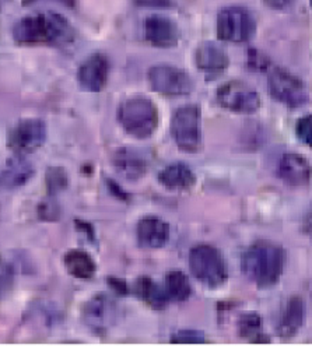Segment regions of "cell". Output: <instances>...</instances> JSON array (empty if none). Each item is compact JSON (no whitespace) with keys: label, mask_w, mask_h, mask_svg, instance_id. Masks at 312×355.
<instances>
[{"label":"cell","mask_w":312,"mask_h":355,"mask_svg":"<svg viewBox=\"0 0 312 355\" xmlns=\"http://www.w3.org/2000/svg\"><path fill=\"white\" fill-rule=\"evenodd\" d=\"M71 24L58 13H40L19 20L13 27V40L19 45L63 46L74 41Z\"/></svg>","instance_id":"obj_1"},{"label":"cell","mask_w":312,"mask_h":355,"mask_svg":"<svg viewBox=\"0 0 312 355\" xmlns=\"http://www.w3.org/2000/svg\"><path fill=\"white\" fill-rule=\"evenodd\" d=\"M286 263V252L270 241L252 243L243 254L241 269L244 276L261 288L279 283Z\"/></svg>","instance_id":"obj_2"},{"label":"cell","mask_w":312,"mask_h":355,"mask_svg":"<svg viewBox=\"0 0 312 355\" xmlns=\"http://www.w3.org/2000/svg\"><path fill=\"white\" fill-rule=\"evenodd\" d=\"M118 122L129 136L147 139L159 128V108L146 96H132L121 104Z\"/></svg>","instance_id":"obj_3"},{"label":"cell","mask_w":312,"mask_h":355,"mask_svg":"<svg viewBox=\"0 0 312 355\" xmlns=\"http://www.w3.org/2000/svg\"><path fill=\"white\" fill-rule=\"evenodd\" d=\"M189 268L193 277L214 290L228 280V268L223 253L211 245H198L189 253Z\"/></svg>","instance_id":"obj_4"},{"label":"cell","mask_w":312,"mask_h":355,"mask_svg":"<svg viewBox=\"0 0 312 355\" xmlns=\"http://www.w3.org/2000/svg\"><path fill=\"white\" fill-rule=\"evenodd\" d=\"M258 28L255 15L245 8L231 6L221 9L217 15V37L223 42H250Z\"/></svg>","instance_id":"obj_5"},{"label":"cell","mask_w":312,"mask_h":355,"mask_svg":"<svg viewBox=\"0 0 312 355\" xmlns=\"http://www.w3.org/2000/svg\"><path fill=\"white\" fill-rule=\"evenodd\" d=\"M171 135L180 150L189 154L199 153L203 148L200 108L193 104L178 108L173 116Z\"/></svg>","instance_id":"obj_6"},{"label":"cell","mask_w":312,"mask_h":355,"mask_svg":"<svg viewBox=\"0 0 312 355\" xmlns=\"http://www.w3.org/2000/svg\"><path fill=\"white\" fill-rule=\"evenodd\" d=\"M268 90L277 103L293 110L306 105L309 100L304 81L283 67L270 69Z\"/></svg>","instance_id":"obj_7"},{"label":"cell","mask_w":312,"mask_h":355,"mask_svg":"<svg viewBox=\"0 0 312 355\" xmlns=\"http://www.w3.org/2000/svg\"><path fill=\"white\" fill-rule=\"evenodd\" d=\"M221 108L236 114H254L261 105V96L252 85L241 80H231L221 84L216 94Z\"/></svg>","instance_id":"obj_8"},{"label":"cell","mask_w":312,"mask_h":355,"mask_svg":"<svg viewBox=\"0 0 312 355\" xmlns=\"http://www.w3.org/2000/svg\"><path fill=\"white\" fill-rule=\"evenodd\" d=\"M147 80L153 92L170 97L188 96L195 88L192 77L185 70L171 64H157L150 67Z\"/></svg>","instance_id":"obj_9"},{"label":"cell","mask_w":312,"mask_h":355,"mask_svg":"<svg viewBox=\"0 0 312 355\" xmlns=\"http://www.w3.org/2000/svg\"><path fill=\"white\" fill-rule=\"evenodd\" d=\"M48 129L42 119L28 118L17 122L8 135V148L24 157L35 153L46 140Z\"/></svg>","instance_id":"obj_10"},{"label":"cell","mask_w":312,"mask_h":355,"mask_svg":"<svg viewBox=\"0 0 312 355\" xmlns=\"http://www.w3.org/2000/svg\"><path fill=\"white\" fill-rule=\"evenodd\" d=\"M110 76V60L104 53L90 55L77 70V83L82 90L100 93L107 85Z\"/></svg>","instance_id":"obj_11"},{"label":"cell","mask_w":312,"mask_h":355,"mask_svg":"<svg viewBox=\"0 0 312 355\" xmlns=\"http://www.w3.org/2000/svg\"><path fill=\"white\" fill-rule=\"evenodd\" d=\"M144 35L153 46L174 48L180 42L181 31L174 20L162 15H153L144 21Z\"/></svg>","instance_id":"obj_12"},{"label":"cell","mask_w":312,"mask_h":355,"mask_svg":"<svg viewBox=\"0 0 312 355\" xmlns=\"http://www.w3.org/2000/svg\"><path fill=\"white\" fill-rule=\"evenodd\" d=\"M198 69L207 77V80L218 78L225 73L229 64L227 52L216 42L207 41L198 46L195 53Z\"/></svg>","instance_id":"obj_13"},{"label":"cell","mask_w":312,"mask_h":355,"mask_svg":"<svg viewBox=\"0 0 312 355\" xmlns=\"http://www.w3.org/2000/svg\"><path fill=\"white\" fill-rule=\"evenodd\" d=\"M136 235L137 242L141 248L159 249L167 243L170 236V228L168 224L160 217L147 216L137 223Z\"/></svg>","instance_id":"obj_14"},{"label":"cell","mask_w":312,"mask_h":355,"mask_svg":"<svg viewBox=\"0 0 312 355\" xmlns=\"http://www.w3.org/2000/svg\"><path fill=\"white\" fill-rule=\"evenodd\" d=\"M112 164L116 172L129 182H136L146 175L147 161L133 148H119L112 155Z\"/></svg>","instance_id":"obj_15"},{"label":"cell","mask_w":312,"mask_h":355,"mask_svg":"<svg viewBox=\"0 0 312 355\" xmlns=\"http://www.w3.org/2000/svg\"><path fill=\"white\" fill-rule=\"evenodd\" d=\"M279 175L287 185L301 188L308 185L311 180V168L302 155L287 153L280 159Z\"/></svg>","instance_id":"obj_16"},{"label":"cell","mask_w":312,"mask_h":355,"mask_svg":"<svg viewBox=\"0 0 312 355\" xmlns=\"http://www.w3.org/2000/svg\"><path fill=\"white\" fill-rule=\"evenodd\" d=\"M34 175L33 164L24 157L15 155L6 162V166L0 171V187L15 189L26 185Z\"/></svg>","instance_id":"obj_17"},{"label":"cell","mask_w":312,"mask_h":355,"mask_svg":"<svg viewBox=\"0 0 312 355\" xmlns=\"http://www.w3.org/2000/svg\"><path fill=\"white\" fill-rule=\"evenodd\" d=\"M159 181L170 191H187L195 187L196 173L188 164L174 162L159 173Z\"/></svg>","instance_id":"obj_18"},{"label":"cell","mask_w":312,"mask_h":355,"mask_svg":"<svg viewBox=\"0 0 312 355\" xmlns=\"http://www.w3.org/2000/svg\"><path fill=\"white\" fill-rule=\"evenodd\" d=\"M67 273L79 280H92L96 276L97 264L94 259L82 249H71L63 257Z\"/></svg>","instance_id":"obj_19"},{"label":"cell","mask_w":312,"mask_h":355,"mask_svg":"<svg viewBox=\"0 0 312 355\" xmlns=\"http://www.w3.org/2000/svg\"><path fill=\"white\" fill-rule=\"evenodd\" d=\"M305 318V304L302 298L293 297L288 300L283 316L279 323V334L281 337H291L294 336L302 326Z\"/></svg>","instance_id":"obj_20"},{"label":"cell","mask_w":312,"mask_h":355,"mask_svg":"<svg viewBox=\"0 0 312 355\" xmlns=\"http://www.w3.org/2000/svg\"><path fill=\"white\" fill-rule=\"evenodd\" d=\"M136 294L137 297L155 311H162L166 308L168 300L166 297L164 288L157 283H154L150 277H140L136 282Z\"/></svg>","instance_id":"obj_21"},{"label":"cell","mask_w":312,"mask_h":355,"mask_svg":"<svg viewBox=\"0 0 312 355\" xmlns=\"http://www.w3.org/2000/svg\"><path fill=\"white\" fill-rule=\"evenodd\" d=\"M164 293L168 301L184 302L192 294V287L189 279L180 270H173L167 273L164 283Z\"/></svg>","instance_id":"obj_22"},{"label":"cell","mask_w":312,"mask_h":355,"mask_svg":"<svg viewBox=\"0 0 312 355\" xmlns=\"http://www.w3.org/2000/svg\"><path fill=\"white\" fill-rule=\"evenodd\" d=\"M112 313H114V308L105 295H98L90 300L85 311L87 322L93 326H100V327L107 324V320Z\"/></svg>","instance_id":"obj_23"},{"label":"cell","mask_w":312,"mask_h":355,"mask_svg":"<svg viewBox=\"0 0 312 355\" xmlns=\"http://www.w3.org/2000/svg\"><path fill=\"white\" fill-rule=\"evenodd\" d=\"M69 184V176L62 166H51L46 172V185L51 195L63 191Z\"/></svg>","instance_id":"obj_24"},{"label":"cell","mask_w":312,"mask_h":355,"mask_svg":"<svg viewBox=\"0 0 312 355\" xmlns=\"http://www.w3.org/2000/svg\"><path fill=\"white\" fill-rule=\"evenodd\" d=\"M261 327H262V319L258 313L255 312H251V313H247L241 318L240 320V330L243 333V336L245 337H250L252 340V337L255 336L257 338L254 341L257 343H261L259 340V336H263L261 333Z\"/></svg>","instance_id":"obj_25"},{"label":"cell","mask_w":312,"mask_h":355,"mask_svg":"<svg viewBox=\"0 0 312 355\" xmlns=\"http://www.w3.org/2000/svg\"><path fill=\"white\" fill-rule=\"evenodd\" d=\"M245 66H247V69H250L252 71H266L273 67L270 58L266 53H263L258 49H254V48L247 51Z\"/></svg>","instance_id":"obj_26"},{"label":"cell","mask_w":312,"mask_h":355,"mask_svg":"<svg viewBox=\"0 0 312 355\" xmlns=\"http://www.w3.org/2000/svg\"><path fill=\"white\" fill-rule=\"evenodd\" d=\"M15 283V273L12 266L0 256V300H3L12 290Z\"/></svg>","instance_id":"obj_27"},{"label":"cell","mask_w":312,"mask_h":355,"mask_svg":"<svg viewBox=\"0 0 312 355\" xmlns=\"http://www.w3.org/2000/svg\"><path fill=\"white\" fill-rule=\"evenodd\" d=\"M295 135L298 137V140L311 147L312 146V118L311 115L302 116L301 119H298L297 125H295Z\"/></svg>","instance_id":"obj_28"},{"label":"cell","mask_w":312,"mask_h":355,"mask_svg":"<svg viewBox=\"0 0 312 355\" xmlns=\"http://www.w3.org/2000/svg\"><path fill=\"white\" fill-rule=\"evenodd\" d=\"M205 336L196 330H182L173 336L171 343L174 344H202L205 343Z\"/></svg>","instance_id":"obj_29"},{"label":"cell","mask_w":312,"mask_h":355,"mask_svg":"<svg viewBox=\"0 0 312 355\" xmlns=\"http://www.w3.org/2000/svg\"><path fill=\"white\" fill-rule=\"evenodd\" d=\"M110 284H111V287L115 288L116 291H119V293H122V294L126 293V286H125L122 282H119L118 279H110Z\"/></svg>","instance_id":"obj_30"},{"label":"cell","mask_w":312,"mask_h":355,"mask_svg":"<svg viewBox=\"0 0 312 355\" xmlns=\"http://www.w3.org/2000/svg\"><path fill=\"white\" fill-rule=\"evenodd\" d=\"M265 5L269 6V8H276V9H279V10H283L284 8L291 6L293 3H291V2H266Z\"/></svg>","instance_id":"obj_31"},{"label":"cell","mask_w":312,"mask_h":355,"mask_svg":"<svg viewBox=\"0 0 312 355\" xmlns=\"http://www.w3.org/2000/svg\"><path fill=\"white\" fill-rule=\"evenodd\" d=\"M141 6H155V8H170L173 3L170 2H143V3H139Z\"/></svg>","instance_id":"obj_32"}]
</instances>
